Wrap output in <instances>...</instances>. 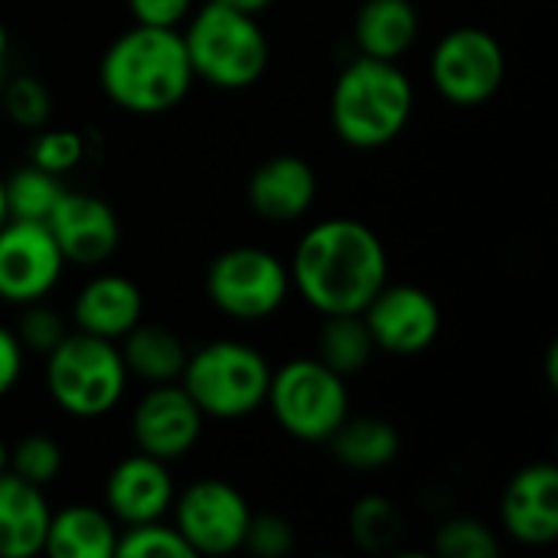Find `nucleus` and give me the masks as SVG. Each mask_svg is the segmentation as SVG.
Here are the masks:
<instances>
[{
	"mask_svg": "<svg viewBox=\"0 0 558 558\" xmlns=\"http://www.w3.org/2000/svg\"><path fill=\"white\" fill-rule=\"evenodd\" d=\"M288 271L298 294L320 317L360 314L389 281V255L366 222L337 216L301 235Z\"/></svg>",
	"mask_w": 558,
	"mask_h": 558,
	"instance_id": "nucleus-1",
	"label": "nucleus"
},
{
	"mask_svg": "<svg viewBox=\"0 0 558 558\" xmlns=\"http://www.w3.org/2000/svg\"><path fill=\"white\" fill-rule=\"evenodd\" d=\"M98 82L105 98L121 111L160 114L177 108L193 88V65L183 33L134 23L105 49Z\"/></svg>",
	"mask_w": 558,
	"mask_h": 558,
	"instance_id": "nucleus-2",
	"label": "nucleus"
},
{
	"mask_svg": "<svg viewBox=\"0 0 558 558\" xmlns=\"http://www.w3.org/2000/svg\"><path fill=\"white\" fill-rule=\"evenodd\" d=\"M415 108L412 78L399 62L360 56L333 82L330 121L337 137L356 150H379L392 144Z\"/></svg>",
	"mask_w": 558,
	"mask_h": 558,
	"instance_id": "nucleus-3",
	"label": "nucleus"
},
{
	"mask_svg": "<svg viewBox=\"0 0 558 558\" xmlns=\"http://www.w3.org/2000/svg\"><path fill=\"white\" fill-rule=\"evenodd\" d=\"M183 46L193 65V78L226 92L255 85L271 59V46L258 16L229 10L216 0L203 3L190 16Z\"/></svg>",
	"mask_w": 558,
	"mask_h": 558,
	"instance_id": "nucleus-4",
	"label": "nucleus"
},
{
	"mask_svg": "<svg viewBox=\"0 0 558 558\" xmlns=\"http://www.w3.org/2000/svg\"><path fill=\"white\" fill-rule=\"evenodd\" d=\"M128 366L114 340H101L82 330H69L46 353V389L56 409L72 418H101L108 415L124 389Z\"/></svg>",
	"mask_w": 558,
	"mask_h": 558,
	"instance_id": "nucleus-5",
	"label": "nucleus"
},
{
	"mask_svg": "<svg viewBox=\"0 0 558 558\" xmlns=\"http://www.w3.org/2000/svg\"><path fill=\"white\" fill-rule=\"evenodd\" d=\"M180 386L206 418L235 422L265 405L271 366L252 343L213 340L190 353Z\"/></svg>",
	"mask_w": 558,
	"mask_h": 558,
	"instance_id": "nucleus-6",
	"label": "nucleus"
},
{
	"mask_svg": "<svg viewBox=\"0 0 558 558\" xmlns=\"http://www.w3.org/2000/svg\"><path fill=\"white\" fill-rule=\"evenodd\" d=\"M278 428L304 445H324L350 418L347 379L327 369L317 356L291 360L271 369L268 399Z\"/></svg>",
	"mask_w": 558,
	"mask_h": 558,
	"instance_id": "nucleus-7",
	"label": "nucleus"
},
{
	"mask_svg": "<svg viewBox=\"0 0 558 558\" xmlns=\"http://www.w3.org/2000/svg\"><path fill=\"white\" fill-rule=\"evenodd\" d=\"M291 291V271L281 258L255 245L219 252L206 268L209 304L232 320H265L281 311Z\"/></svg>",
	"mask_w": 558,
	"mask_h": 558,
	"instance_id": "nucleus-8",
	"label": "nucleus"
},
{
	"mask_svg": "<svg viewBox=\"0 0 558 558\" xmlns=\"http://www.w3.org/2000/svg\"><path fill=\"white\" fill-rule=\"evenodd\" d=\"M504 78L507 56L490 29L454 26L435 43L432 85L445 101L458 108H477L500 92Z\"/></svg>",
	"mask_w": 558,
	"mask_h": 558,
	"instance_id": "nucleus-9",
	"label": "nucleus"
},
{
	"mask_svg": "<svg viewBox=\"0 0 558 558\" xmlns=\"http://www.w3.org/2000/svg\"><path fill=\"white\" fill-rule=\"evenodd\" d=\"M173 526L193 556H232L245 543L252 507L239 487L219 477H203L173 497Z\"/></svg>",
	"mask_w": 558,
	"mask_h": 558,
	"instance_id": "nucleus-10",
	"label": "nucleus"
},
{
	"mask_svg": "<svg viewBox=\"0 0 558 558\" xmlns=\"http://www.w3.org/2000/svg\"><path fill=\"white\" fill-rule=\"evenodd\" d=\"M65 258L46 222L7 219L0 229V301L23 307L43 301L62 278Z\"/></svg>",
	"mask_w": 558,
	"mask_h": 558,
	"instance_id": "nucleus-11",
	"label": "nucleus"
},
{
	"mask_svg": "<svg viewBox=\"0 0 558 558\" xmlns=\"http://www.w3.org/2000/svg\"><path fill=\"white\" fill-rule=\"evenodd\" d=\"M376 350L389 356L425 353L441 330L438 301L418 284H383L376 298L360 311Z\"/></svg>",
	"mask_w": 558,
	"mask_h": 558,
	"instance_id": "nucleus-12",
	"label": "nucleus"
},
{
	"mask_svg": "<svg viewBox=\"0 0 558 558\" xmlns=\"http://www.w3.org/2000/svg\"><path fill=\"white\" fill-rule=\"evenodd\" d=\"M203 422L206 415L196 409L180 383H160L150 386L134 405L131 438L137 451L173 464L196 448V441L203 438Z\"/></svg>",
	"mask_w": 558,
	"mask_h": 558,
	"instance_id": "nucleus-13",
	"label": "nucleus"
},
{
	"mask_svg": "<svg viewBox=\"0 0 558 558\" xmlns=\"http://www.w3.org/2000/svg\"><path fill=\"white\" fill-rule=\"evenodd\" d=\"M46 229L59 245L65 265H101L118 252L121 222L118 213L92 193H62L56 209L46 216Z\"/></svg>",
	"mask_w": 558,
	"mask_h": 558,
	"instance_id": "nucleus-14",
	"label": "nucleus"
},
{
	"mask_svg": "<svg viewBox=\"0 0 558 558\" xmlns=\"http://www.w3.org/2000/svg\"><path fill=\"white\" fill-rule=\"evenodd\" d=\"M177 487L167 461H157L144 451L118 461L105 477V510L121 526L167 520Z\"/></svg>",
	"mask_w": 558,
	"mask_h": 558,
	"instance_id": "nucleus-15",
	"label": "nucleus"
},
{
	"mask_svg": "<svg viewBox=\"0 0 558 558\" xmlns=\"http://www.w3.org/2000/svg\"><path fill=\"white\" fill-rule=\"evenodd\" d=\"M500 523L520 546H553L558 539L556 464H526L517 471L500 500Z\"/></svg>",
	"mask_w": 558,
	"mask_h": 558,
	"instance_id": "nucleus-16",
	"label": "nucleus"
},
{
	"mask_svg": "<svg viewBox=\"0 0 558 558\" xmlns=\"http://www.w3.org/2000/svg\"><path fill=\"white\" fill-rule=\"evenodd\" d=\"M317 196V173L304 157L275 154L262 160L248 180V206L275 226L298 222Z\"/></svg>",
	"mask_w": 558,
	"mask_h": 558,
	"instance_id": "nucleus-17",
	"label": "nucleus"
},
{
	"mask_svg": "<svg viewBox=\"0 0 558 558\" xmlns=\"http://www.w3.org/2000/svg\"><path fill=\"white\" fill-rule=\"evenodd\" d=\"M141 317H144V294L124 275H95L92 281H85V288L75 294L72 304L75 330L114 343L131 327H137Z\"/></svg>",
	"mask_w": 558,
	"mask_h": 558,
	"instance_id": "nucleus-18",
	"label": "nucleus"
},
{
	"mask_svg": "<svg viewBox=\"0 0 558 558\" xmlns=\"http://www.w3.org/2000/svg\"><path fill=\"white\" fill-rule=\"evenodd\" d=\"M49 517L52 510L43 487L10 471L0 474V558L39 556Z\"/></svg>",
	"mask_w": 558,
	"mask_h": 558,
	"instance_id": "nucleus-19",
	"label": "nucleus"
},
{
	"mask_svg": "<svg viewBox=\"0 0 558 558\" xmlns=\"http://www.w3.org/2000/svg\"><path fill=\"white\" fill-rule=\"evenodd\" d=\"M360 56L399 62L418 39V13L412 0H363L353 20Z\"/></svg>",
	"mask_w": 558,
	"mask_h": 558,
	"instance_id": "nucleus-20",
	"label": "nucleus"
},
{
	"mask_svg": "<svg viewBox=\"0 0 558 558\" xmlns=\"http://www.w3.org/2000/svg\"><path fill=\"white\" fill-rule=\"evenodd\" d=\"M118 523L101 507L72 504L49 517L43 553L49 558H111Z\"/></svg>",
	"mask_w": 558,
	"mask_h": 558,
	"instance_id": "nucleus-21",
	"label": "nucleus"
},
{
	"mask_svg": "<svg viewBox=\"0 0 558 558\" xmlns=\"http://www.w3.org/2000/svg\"><path fill=\"white\" fill-rule=\"evenodd\" d=\"M121 360L128 366V376L144 379L147 386L160 383H180L183 366L190 360L186 343L160 324H137L121 337Z\"/></svg>",
	"mask_w": 558,
	"mask_h": 558,
	"instance_id": "nucleus-22",
	"label": "nucleus"
},
{
	"mask_svg": "<svg viewBox=\"0 0 558 558\" xmlns=\"http://www.w3.org/2000/svg\"><path fill=\"white\" fill-rule=\"evenodd\" d=\"M330 451L337 464L350 471H383L389 468L399 451H402V435L389 418L376 415H360L347 418L333 435H330Z\"/></svg>",
	"mask_w": 558,
	"mask_h": 558,
	"instance_id": "nucleus-23",
	"label": "nucleus"
},
{
	"mask_svg": "<svg viewBox=\"0 0 558 558\" xmlns=\"http://www.w3.org/2000/svg\"><path fill=\"white\" fill-rule=\"evenodd\" d=\"M376 343L363 314H327L317 330V360L337 376H353L369 366Z\"/></svg>",
	"mask_w": 558,
	"mask_h": 558,
	"instance_id": "nucleus-24",
	"label": "nucleus"
},
{
	"mask_svg": "<svg viewBox=\"0 0 558 558\" xmlns=\"http://www.w3.org/2000/svg\"><path fill=\"white\" fill-rule=\"evenodd\" d=\"M3 193H7L10 219L46 222V216L62 199L65 186H62V177H56V173H49V170L26 160L20 170L10 173V180H3Z\"/></svg>",
	"mask_w": 558,
	"mask_h": 558,
	"instance_id": "nucleus-25",
	"label": "nucleus"
},
{
	"mask_svg": "<svg viewBox=\"0 0 558 558\" xmlns=\"http://www.w3.org/2000/svg\"><path fill=\"white\" fill-rule=\"evenodd\" d=\"M350 536L363 553H389L405 536V517L389 497L366 494L350 510Z\"/></svg>",
	"mask_w": 558,
	"mask_h": 558,
	"instance_id": "nucleus-26",
	"label": "nucleus"
},
{
	"mask_svg": "<svg viewBox=\"0 0 558 558\" xmlns=\"http://www.w3.org/2000/svg\"><path fill=\"white\" fill-rule=\"evenodd\" d=\"M114 556L121 558H193V549L186 539L177 533L173 523L154 520V523H137L118 530Z\"/></svg>",
	"mask_w": 558,
	"mask_h": 558,
	"instance_id": "nucleus-27",
	"label": "nucleus"
},
{
	"mask_svg": "<svg viewBox=\"0 0 558 558\" xmlns=\"http://www.w3.org/2000/svg\"><path fill=\"white\" fill-rule=\"evenodd\" d=\"M65 454L62 445L49 435H26L13 445L10 458H7V471L36 484V487H49L59 474H62Z\"/></svg>",
	"mask_w": 558,
	"mask_h": 558,
	"instance_id": "nucleus-28",
	"label": "nucleus"
},
{
	"mask_svg": "<svg viewBox=\"0 0 558 558\" xmlns=\"http://www.w3.org/2000/svg\"><path fill=\"white\" fill-rule=\"evenodd\" d=\"M435 553L441 558H497L500 543L487 523H481L474 517H454L438 526Z\"/></svg>",
	"mask_w": 558,
	"mask_h": 558,
	"instance_id": "nucleus-29",
	"label": "nucleus"
},
{
	"mask_svg": "<svg viewBox=\"0 0 558 558\" xmlns=\"http://www.w3.org/2000/svg\"><path fill=\"white\" fill-rule=\"evenodd\" d=\"M29 163L56 173V177H65L72 173L82 157H85V137L78 131H69V128H39L29 141Z\"/></svg>",
	"mask_w": 558,
	"mask_h": 558,
	"instance_id": "nucleus-30",
	"label": "nucleus"
},
{
	"mask_svg": "<svg viewBox=\"0 0 558 558\" xmlns=\"http://www.w3.org/2000/svg\"><path fill=\"white\" fill-rule=\"evenodd\" d=\"M3 105L13 124L26 128V131H39L49 124L52 114V98L49 88L36 78V75H16L10 78V85L3 88Z\"/></svg>",
	"mask_w": 558,
	"mask_h": 558,
	"instance_id": "nucleus-31",
	"label": "nucleus"
},
{
	"mask_svg": "<svg viewBox=\"0 0 558 558\" xmlns=\"http://www.w3.org/2000/svg\"><path fill=\"white\" fill-rule=\"evenodd\" d=\"M13 333H16L23 353H39V356H46V353L69 333V327H65V320H62L59 311L46 307L43 301H33V304H23V314H20Z\"/></svg>",
	"mask_w": 558,
	"mask_h": 558,
	"instance_id": "nucleus-32",
	"label": "nucleus"
},
{
	"mask_svg": "<svg viewBox=\"0 0 558 558\" xmlns=\"http://www.w3.org/2000/svg\"><path fill=\"white\" fill-rule=\"evenodd\" d=\"M294 526L278 517V513H252L248 520V530H245V543L242 549H248L252 556L258 558H284L294 553Z\"/></svg>",
	"mask_w": 558,
	"mask_h": 558,
	"instance_id": "nucleus-33",
	"label": "nucleus"
},
{
	"mask_svg": "<svg viewBox=\"0 0 558 558\" xmlns=\"http://www.w3.org/2000/svg\"><path fill=\"white\" fill-rule=\"evenodd\" d=\"M128 10L134 23L141 26H170L183 23L193 10V0H128Z\"/></svg>",
	"mask_w": 558,
	"mask_h": 558,
	"instance_id": "nucleus-34",
	"label": "nucleus"
},
{
	"mask_svg": "<svg viewBox=\"0 0 558 558\" xmlns=\"http://www.w3.org/2000/svg\"><path fill=\"white\" fill-rule=\"evenodd\" d=\"M23 360H26V353H23L16 333L0 324V399L16 389V383L23 376Z\"/></svg>",
	"mask_w": 558,
	"mask_h": 558,
	"instance_id": "nucleus-35",
	"label": "nucleus"
},
{
	"mask_svg": "<svg viewBox=\"0 0 558 558\" xmlns=\"http://www.w3.org/2000/svg\"><path fill=\"white\" fill-rule=\"evenodd\" d=\"M229 10H239V13H248V16H262L275 0H216Z\"/></svg>",
	"mask_w": 558,
	"mask_h": 558,
	"instance_id": "nucleus-36",
	"label": "nucleus"
},
{
	"mask_svg": "<svg viewBox=\"0 0 558 558\" xmlns=\"http://www.w3.org/2000/svg\"><path fill=\"white\" fill-rule=\"evenodd\" d=\"M7 49H10V33H7V26L0 23V62L7 59Z\"/></svg>",
	"mask_w": 558,
	"mask_h": 558,
	"instance_id": "nucleus-37",
	"label": "nucleus"
},
{
	"mask_svg": "<svg viewBox=\"0 0 558 558\" xmlns=\"http://www.w3.org/2000/svg\"><path fill=\"white\" fill-rule=\"evenodd\" d=\"M10 213H7V193H3V180H0V229L7 226Z\"/></svg>",
	"mask_w": 558,
	"mask_h": 558,
	"instance_id": "nucleus-38",
	"label": "nucleus"
},
{
	"mask_svg": "<svg viewBox=\"0 0 558 558\" xmlns=\"http://www.w3.org/2000/svg\"><path fill=\"white\" fill-rule=\"evenodd\" d=\"M7 458H10V448L3 445V438H0V474L7 471Z\"/></svg>",
	"mask_w": 558,
	"mask_h": 558,
	"instance_id": "nucleus-39",
	"label": "nucleus"
}]
</instances>
